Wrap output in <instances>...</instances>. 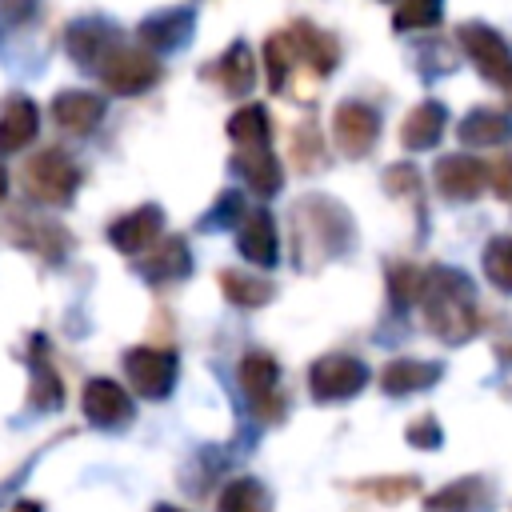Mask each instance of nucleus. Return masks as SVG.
Wrapping results in <instances>:
<instances>
[{
  "label": "nucleus",
  "mask_w": 512,
  "mask_h": 512,
  "mask_svg": "<svg viewBox=\"0 0 512 512\" xmlns=\"http://www.w3.org/2000/svg\"><path fill=\"white\" fill-rule=\"evenodd\" d=\"M4 188H8V180H4V168H0V196H4Z\"/></svg>",
  "instance_id": "obj_39"
},
{
  "label": "nucleus",
  "mask_w": 512,
  "mask_h": 512,
  "mask_svg": "<svg viewBox=\"0 0 512 512\" xmlns=\"http://www.w3.org/2000/svg\"><path fill=\"white\" fill-rule=\"evenodd\" d=\"M204 76H216V84H220L228 96H244V92H252V84H256V60H252V48H248L244 40H236L224 56H216V60L204 68Z\"/></svg>",
  "instance_id": "obj_16"
},
{
  "label": "nucleus",
  "mask_w": 512,
  "mask_h": 512,
  "mask_svg": "<svg viewBox=\"0 0 512 512\" xmlns=\"http://www.w3.org/2000/svg\"><path fill=\"white\" fill-rule=\"evenodd\" d=\"M424 320L444 344H460L476 332V288L456 268H428L420 288Z\"/></svg>",
  "instance_id": "obj_1"
},
{
  "label": "nucleus",
  "mask_w": 512,
  "mask_h": 512,
  "mask_svg": "<svg viewBox=\"0 0 512 512\" xmlns=\"http://www.w3.org/2000/svg\"><path fill=\"white\" fill-rule=\"evenodd\" d=\"M232 172H240L260 196H272V192H280V184H284L280 160L272 156V148H236Z\"/></svg>",
  "instance_id": "obj_20"
},
{
  "label": "nucleus",
  "mask_w": 512,
  "mask_h": 512,
  "mask_svg": "<svg viewBox=\"0 0 512 512\" xmlns=\"http://www.w3.org/2000/svg\"><path fill=\"white\" fill-rule=\"evenodd\" d=\"M240 212H244V196H240V192H224V196L216 200V208L200 220V228H232V224L240 220Z\"/></svg>",
  "instance_id": "obj_35"
},
{
  "label": "nucleus",
  "mask_w": 512,
  "mask_h": 512,
  "mask_svg": "<svg viewBox=\"0 0 512 512\" xmlns=\"http://www.w3.org/2000/svg\"><path fill=\"white\" fill-rule=\"evenodd\" d=\"M488 172H492L496 192H500V196H512V160H508V156H500V160H496V168H488Z\"/></svg>",
  "instance_id": "obj_37"
},
{
  "label": "nucleus",
  "mask_w": 512,
  "mask_h": 512,
  "mask_svg": "<svg viewBox=\"0 0 512 512\" xmlns=\"http://www.w3.org/2000/svg\"><path fill=\"white\" fill-rule=\"evenodd\" d=\"M388 288H392V300H396V308H408L412 300H420V288H424V272H416L412 264H392V268H388Z\"/></svg>",
  "instance_id": "obj_33"
},
{
  "label": "nucleus",
  "mask_w": 512,
  "mask_h": 512,
  "mask_svg": "<svg viewBox=\"0 0 512 512\" xmlns=\"http://www.w3.org/2000/svg\"><path fill=\"white\" fill-rule=\"evenodd\" d=\"M216 512H272V496L256 476H240L220 492Z\"/></svg>",
  "instance_id": "obj_28"
},
{
  "label": "nucleus",
  "mask_w": 512,
  "mask_h": 512,
  "mask_svg": "<svg viewBox=\"0 0 512 512\" xmlns=\"http://www.w3.org/2000/svg\"><path fill=\"white\" fill-rule=\"evenodd\" d=\"M100 80L116 96H136L160 80V60L148 48H112L100 64Z\"/></svg>",
  "instance_id": "obj_5"
},
{
  "label": "nucleus",
  "mask_w": 512,
  "mask_h": 512,
  "mask_svg": "<svg viewBox=\"0 0 512 512\" xmlns=\"http://www.w3.org/2000/svg\"><path fill=\"white\" fill-rule=\"evenodd\" d=\"M332 136L344 156H368L380 136V116L360 100H344L332 116Z\"/></svg>",
  "instance_id": "obj_9"
},
{
  "label": "nucleus",
  "mask_w": 512,
  "mask_h": 512,
  "mask_svg": "<svg viewBox=\"0 0 512 512\" xmlns=\"http://www.w3.org/2000/svg\"><path fill=\"white\" fill-rule=\"evenodd\" d=\"M16 512H40V504H28L24 500V504H16Z\"/></svg>",
  "instance_id": "obj_38"
},
{
  "label": "nucleus",
  "mask_w": 512,
  "mask_h": 512,
  "mask_svg": "<svg viewBox=\"0 0 512 512\" xmlns=\"http://www.w3.org/2000/svg\"><path fill=\"white\" fill-rule=\"evenodd\" d=\"M440 4H444V0H400V4H396V16H392L396 32L436 24V20H440Z\"/></svg>",
  "instance_id": "obj_32"
},
{
  "label": "nucleus",
  "mask_w": 512,
  "mask_h": 512,
  "mask_svg": "<svg viewBox=\"0 0 512 512\" xmlns=\"http://www.w3.org/2000/svg\"><path fill=\"white\" fill-rule=\"evenodd\" d=\"M428 512H488L492 508V488L484 476H464L448 488H440L436 496L424 500Z\"/></svg>",
  "instance_id": "obj_17"
},
{
  "label": "nucleus",
  "mask_w": 512,
  "mask_h": 512,
  "mask_svg": "<svg viewBox=\"0 0 512 512\" xmlns=\"http://www.w3.org/2000/svg\"><path fill=\"white\" fill-rule=\"evenodd\" d=\"M128 380L144 400H160L176 384V356L168 348H132L124 356Z\"/></svg>",
  "instance_id": "obj_8"
},
{
  "label": "nucleus",
  "mask_w": 512,
  "mask_h": 512,
  "mask_svg": "<svg viewBox=\"0 0 512 512\" xmlns=\"http://www.w3.org/2000/svg\"><path fill=\"white\" fill-rule=\"evenodd\" d=\"M484 272H488V280L496 288L512 292V240L508 236L488 240V248H484Z\"/></svg>",
  "instance_id": "obj_31"
},
{
  "label": "nucleus",
  "mask_w": 512,
  "mask_h": 512,
  "mask_svg": "<svg viewBox=\"0 0 512 512\" xmlns=\"http://www.w3.org/2000/svg\"><path fill=\"white\" fill-rule=\"evenodd\" d=\"M264 60H268V88L280 92V88H284V76H288V64L296 60L292 36H288V32L268 36V44H264Z\"/></svg>",
  "instance_id": "obj_30"
},
{
  "label": "nucleus",
  "mask_w": 512,
  "mask_h": 512,
  "mask_svg": "<svg viewBox=\"0 0 512 512\" xmlns=\"http://www.w3.org/2000/svg\"><path fill=\"white\" fill-rule=\"evenodd\" d=\"M444 124H448L444 104L424 100V104H416V108L408 112V120L400 124V144H404V148H412V152H424V148H432V144L440 140Z\"/></svg>",
  "instance_id": "obj_19"
},
{
  "label": "nucleus",
  "mask_w": 512,
  "mask_h": 512,
  "mask_svg": "<svg viewBox=\"0 0 512 512\" xmlns=\"http://www.w3.org/2000/svg\"><path fill=\"white\" fill-rule=\"evenodd\" d=\"M440 380V364H424V360H392L380 372V388L388 396H408V392H424Z\"/></svg>",
  "instance_id": "obj_22"
},
{
  "label": "nucleus",
  "mask_w": 512,
  "mask_h": 512,
  "mask_svg": "<svg viewBox=\"0 0 512 512\" xmlns=\"http://www.w3.org/2000/svg\"><path fill=\"white\" fill-rule=\"evenodd\" d=\"M236 248H240V256L252 260L256 268H272V264L280 260L276 224H272V216H268L264 208H256V212L244 216V224H240V232H236Z\"/></svg>",
  "instance_id": "obj_13"
},
{
  "label": "nucleus",
  "mask_w": 512,
  "mask_h": 512,
  "mask_svg": "<svg viewBox=\"0 0 512 512\" xmlns=\"http://www.w3.org/2000/svg\"><path fill=\"white\" fill-rule=\"evenodd\" d=\"M228 136H232V144H240V148H268V136H272V128H268V108H260V104L240 108V112L228 120Z\"/></svg>",
  "instance_id": "obj_29"
},
{
  "label": "nucleus",
  "mask_w": 512,
  "mask_h": 512,
  "mask_svg": "<svg viewBox=\"0 0 512 512\" xmlns=\"http://www.w3.org/2000/svg\"><path fill=\"white\" fill-rule=\"evenodd\" d=\"M84 416L96 428H120V424L132 420V400L116 380L96 376V380L84 384Z\"/></svg>",
  "instance_id": "obj_11"
},
{
  "label": "nucleus",
  "mask_w": 512,
  "mask_h": 512,
  "mask_svg": "<svg viewBox=\"0 0 512 512\" xmlns=\"http://www.w3.org/2000/svg\"><path fill=\"white\" fill-rule=\"evenodd\" d=\"M156 512H180V508H172V504H160V508H156Z\"/></svg>",
  "instance_id": "obj_40"
},
{
  "label": "nucleus",
  "mask_w": 512,
  "mask_h": 512,
  "mask_svg": "<svg viewBox=\"0 0 512 512\" xmlns=\"http://www.w3.org/2000/svg\"><path fill=\"white\" fill-rule=\"evenodd\" d=\"M192 28H196V20H192L188 8H168V12L148 16V20L136 28V36L144 40L148 52H176V48L192 36Z\"/></svg>",
  "instance_id": "obj_14"
},
{
  "label": "nucleus",
  "mask_w": 512,
  "mask_h": 512,
  "mask_svg": "<svg viewBox=\"0 0 512 512\" xmlns=\"http://www.w3.org/2000/svg\"><path fill=\"white\" fill-rule=\"evenodd\" d=\"M288 36H292L296 56H304L312 72H332V64H336L340 52H336V40H332L328 32H320V28L308 24V20H296V24L288 28Z\"/></svg>",
  "instance_id": "obj_24"
},
{
  "label": "nucleus",
  "mask_w": 512,
  "mask_h": 512,
  "mask_svg": "<svg viewBox=\"0 0 512 512\" xmlns=\"http://www.w3.org/2000/svg\"><path fill=\"white\" fill-rule=\"evenodd\" d=\"M408 444L412 448H440V424L432 416H420L408 424Z\"/></svg>",
  "instance_id": "obj_36"
},
{
  "label": "nucleus",
  "mask_w": 512,
  "mask_h": 512,
  "mask_svg": "<svg viewBox=\"0 0 512 512\" xmlns=\"http://www.w3.org/2000/svg\"><path fill=\"white\" fill-rule=\"evenodd\" d=\"M52 116H56V124L64 132L84 136V132H92L104 120V96L84 92V88H68V92H60L52 100Z\"/></svg>",
  "instance_id": "obj_15"
},
{
  "label": "nucleus",
  "mask_w": 512,
  "mask_h": 512,
  "mask_svg": "<svg viewBox=\"0 0 512 512\" xmlns=\"http://www.w3.org/2000/svg\"><path fill=\"white\" fill-rule=\"evenodd\" d=\"M112 48H120L116 44V32L108 24H100V20H84V24H72L68 28V52L80 64H88V68H100Z\"/></svg>",
  "instance_id": "obj_18"
},
{
  "label": "nucleus",
  "mask_w": 512,
  "mask_h": 512,
  "mask_svg": "<svg viewBox=\"0 0 512 512\" xmlns=\"http://www.w3.org/2000/svg\"><path fill=\"white\" fill-rule=\"evenodd\" d=\"M352 244V220L340 204L324 200V196H308L296 204V256L300 264L308 260V248H316V260H332L340 252H348Z\"/></svg>",
  "instance_id": "obj_2"
},
{
  "label": "nucleus",
  "mask_w": 512,
  "mask_h": 512,
  "mask_svg": "<svg viewBox=\"0 0 512 512\" xmlns=\"http://www.w3.org/2000/svg\"><path fill=\"white\" fill-rule=\"evenodd\" d=\"M28 364H32V404L44 408V412L60 408L64 384H60V376L52 372V364H48V344H44L40 336H36L32 348H28Z\"/></svg>",
  "instance_id": "obj_25"
},
{
  "label": "nucleus",
  "mask_w": 512,
  "mask_h": 512,
  "mask_svg": "<svg viewBox=\"0 0 512 512\" xmlns=\"http://www.w3.org/2000/svg\"><path fill=\"white\" fill-rule=\"evenodd\" d=\"M368 384V368L356 360V356H344V352H332V356H320L308 372V388L320 404H336V400H348L356 396L360 388Z\"/></svg>",
  "instance_id": "obj_6"
},
{
  "label": "nucleus",
  "mask_w": 512,
  "mask_h": 512,
  "mask_svg": "<svg viewBox=\"0 0 512 512\" xmlns=\"http://www.w3.org/2000/svg\"><path fill=\"white\" fill-rule=\"evenodd\" d=\"M456 40H460L464 56L476 64V72L488 84H500V88L512 84V48H508V40L496 28H488V24H460Z\"/></svg>",
  "instance_id": "obj_3"
},
{
  "label": "nucleus",
  "mask_w": 512,
  "mask_h": 512,
  "mask_svg": "<svg viewBox=\"0 0 512 512\" xmlns=\"http://www.w3.org/2000/svg\"><path fill=\"white\" fill-rule=\"evenodd\" d=\"M220 288H224V296H228L232 304H240V308H260V304H268V300L276 296V284H272V280L252 276V272H232V268L220 272Z\"/></svg>",
  "instance_id": "obj_27"
},
{
  "label": "nucleus",
  "mask_w": 512,
  "mask_h": 512,
  "mask_svg": "<svg viewBox=\"0 0 512 512\" xmlns=\"http://www.w3.org/2000/svg\"><path fill=\"white\" fill-rule=\"evenodd\" d=\"M160 228H164V212L156 204H144L120 220H112L108 228V240L120 248V252H144L148 244H160Z\"/></svg>",
  "instance_id": "obj_12"
},
{
  "label": "nucleus",
  "mask_w": 512,
  "mask_h": 512,
  "mask_svg": "<svg viewBox=\"0 0 512 512\" xmlns=\"http://www.w3.org/2000/svg\"><path fill=\"white\" fill-rule=\"evenodd\" d=\"M504 356H508V360H512V348H504Z\"/></svg>",
  "instance_id": "obj_41"
},
{
  "label": "nucleus",
  "mask_w": 512,
  "mask_h": 512,
  "mask_svg": "<svg viewBox=\"0 0 512 512\" xmlns=\"http://www.w3.org/2000/svg\"><path fill=\"white\" fill-rule=\"evenodd\" d=\"M40 128V112L28 96H12L0 112V152H16L24 148Z\"/></svg>",
  "instance_id": "obj_21"
},
{
  "label": "nucleus",
  "mask_w": 512,
  "mask_h": 512,
  "mask_svg": "<svg viewBox=\"0 0 512 512\" xmlns=\"http://www.w3.org/2000/svg\"><path fill=\"white\" fill-rule=\"evenodd\" d=\"M140 272L148 280H180L192 272V256H188V244L180 236H164L144 260H140Z\"/></svg>",
  "instance_id": "obj_23"
},
{
  "label": "nucleus",
  "mask_w": 512,
  "mask_h": 512,
  "mask_svg": "<svg viewBox=\"0 0 512 512\" xmlns=\"http://www.w3.org/2000/svg\"><path fill=\"white\" fill-rule=\"evenodd\" d=\"M436 188L448 196V200H476L488 184V168L476 160V156H464V152H452L444 160H436Z\"/></svg>",
  "instance_id": "obj_10"
},
{
  "label": "nucleus",
  "mask_w": 512,
  "mask_h": 512,
  "mask_svg": "<svg viewBox=\"0 0 512 512\" xmlns=\"http://www.w3.org/2000/svg\"><path fill=\"white\" fill-rule=\"evenodd\" d=\"M460 144H472V148H488V144H504L512 136V124L504 112H492V108H476L460 120L456 128Z\"/></svg>",
  "instance_id": "obj_26"
},
{
  "label": "nucleus",
  "mask_w": 512,
  "mask_h": 512,
  "mask_svg": "<svg viewBox=\"0 0 512 512\" xmlns=\"http://www.w3.org/2000/svg\"><path fill=\"white\" fill-rule=\"evenodd\" d=\"M24 184H28V192H32L36 200H44V204H64V200L76 192V184H80V168H76L60 148H44V152H36V156L28 160Z\"/></svg>",
  "instance_id": "obj_4"
},
{
  "label": "nucleus",
  "mask_w": 512,
  "mask_h": 512,
  "mask_svg": "<svg viewBox=\"0 0 512 512\" xmlns=\"http://www.w3.org/2000/svg\"><path fill=\"white\" fill-rule=\"evenodd\" d=\"M240 384H244V392H248V400H252V412L260 416V420H280L284 416V396L276 392V384H280V368H276V360L268 356V352H248L244 360H240Z\"/></svg>",
  "instance_id": "obj_7"
},
{
  "label": "nucleus",
  "mask_w": 512,
  "mask_h": 512,
  "mask_svg": "<svg viewBox=\"0 0 512 512\" xmlns=\"http://www.w3.org/2000/svg\"><path fill=\"white\" fill-rule=\"evenodd\" d=\"M360 492H372L376 500H404V496H412L416 488H420V480L416 476H380V480H360L356 484Z\"/></svg>",
  "instance_id": "obj_34"
}]
</instances>
